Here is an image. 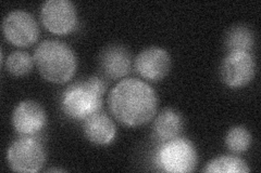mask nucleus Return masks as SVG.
<instances>
[{"label": "nucleus", "instance_id": "1", "mask_svg": "<svg viewBox=\"0 0 261 173\" xmlns=\"http://www.w3.org/2000/svg\"><path fill=\"white\" fill-rule=\"evenodd\" d=\"M113 117L126 127H141L156 116L158 95L147 82L137 78L121 80L108 96Z\"/></svg>", "mask_w": 261, "mask_h": 173}, {"label": "nucleus", "instance_id": "2", "mask_svg": "<svg viewBox=\"0 0 261 173\" xmlns=\"http://www.w3.org/2000/svg\"><path fill=\"white\" fill-rule=\"evenodd\" d=\"M34 63L44 79L53 84H64L74 76L77 61L74 51L59 40H44L34 52Z\"/></svg>", "mask_w": 261, "mask_h": 173}, {"label": "nucleus", "instance_id": "3", "mask_svg": "<svg viewBox=\"0 0 261 173\" xmlns=\"http://www.w3.org/2000/svg\"><path fill=\"white\" fill-rule=\"evenodd\" d=\"M106 90L107 86L98 77L77 81L62 93V111L71 119L84 120L100 111Z\"/></svg>", "mask_w": 261, "mask_h": 173}, {"label": "nucleus", "instance_id": "4", "mask_svg": "<svg viewBox=\"0 0 261 173\" xmlns=\"http://www.w3.org/2000/svg\"><path fill=\"white\" fill-rule=\"evenodd\" d=\"M46 151L37 139L23 135L11 143L7 151V161L15 172L34 173L44 167Z\"/></svg>", "mask_w": 261, "mask_h": 173}, {"label": "nucleus", "instance_id": "5", "mask_svg": "<svg viewBox=\"0 0 261 173\" xmlns=\"http://www.w3.org/2000/svg\"><path fill=\"white\" fill-rule=\"evenodd\" d=\"M157 161L167 172L187 173L196 169L198 156L190 140L178 136L163 143L158 152Z\"/></svg>", "mask_w": 261, "mask_h": 173}, {"label": "nucleus", "instance_id": "6", "mask_svg": "<svg viewBox=\"0 0 261 173\" xmlns=\"http://www.w3.org/2000/svg\"><path fill=\"white\" fill-rule=\"evenodd\" d=\"M256 62L249 52H228L224 57L220 74L224 84L232 89H240L247 86L254 79Z\"/></svg>", "mask_w": 261, "mask_h": 173}, {"label": "nucleus", "instance_id": "7", "mask_svg": "<svg viewBox=\"0 0 261 173\" xmlns=\"http://www.w3.org/2000/svg\"><path fill=\"white\" fill-rule=\"evenodd\" d=\"M3 31L10 44L22 48L35 44L39 36V27L35 18L23 10H14L6 15Z\"/></svg>", "mask_w": 261, "mask_h": 173}, {"label": "nucleus", "instance_id": "8", "mask_svg": "<svg viewBox=\"0 0 261 173\" xmlns=\"http://www.w3.org/2000/svg\"><path fill=\"white\" fill-rule=\"evenodd\" d=\"M40 20L50 32L68 34L77 24L76 8L69 0H48L40 9Z\"/></svg>", "mask_w": 261, "mask_h": 173}, {"label": "nucleus", "instance_id": "9", "mask_svg": "<svg viewBox=\"0 0 261 173\" xmlns=\"http://www.w3.org/2000/svg\"><path fill=\"white\" fill-rule=\"evenodd\" d=\"M136 72L144 79L157 82L165 79L171 68V57L167 50L159 47L146 48L134 61Z\"/></svg>", "mask_w": 261, "mask_h": 173}, {"label": "nucleus", "instance_id": "10", "mask_svg": "<svg viewBox=\"0 0 261 173\" xmlns=\"http://www.w3.org/2000/svg\"><path fill=\"white\" fill-rule=\"evenodd\" d=\"M46 122L47 116L44 107L32 100L19 103L12 114L13 128L21 135H35L44 129Z\"/></svg>", "mask_w": 261, "mask_h": 173}, {"label": "nucleus", "instance_id": "11", "mask_svg": "<svg viewBox=\"0 0 261 173\" xmlns=\"http://www.w3.org/2000/svg\"><path fill=\"white\" fill-rule=\"evenodd\" d=\"M99 67L111 80H119L128 75L132 68V55L121 45H109L100 52Z\"/></svg>", "mask_w": 261, "mask_h": 173}, {"label": "nucleus", "instance_id": "12", "mask_svg": "<svg viewBox=\"0 0 261 173\" xmlns=\"http://www.w3.org/2000/svg\"><path fill=\"white\" fill-rule=\"evenodd\" d=\"M83 132L92 143L107 145L116 137L117 128L108 115L97 112L83 120Z\"/></svg>", "mask_w": 261, "mask_h": 173}, {"label": "nucleus", "instance_id": "13", "mask_svg": "<svg viewBox=\"0 0 261 173\" xmlns=\"http://www.w3.org/2000/svg\"><path fill=\"white\" fill-rule=\"evenodd\" d=\"M184 120L182 115L173 109L162 110L153 120L152 133L159 142H168L182 133Z\"/></svg>", "mask_w": 261, "mask_h": 173}, {"label": "nucleus", "instance_id": "14", "mask_svg": "<svg viewBox=\"0 0 261 173\" xmlns=\"http://www.w3.org/2000/svg\"><path fill=\"white\" fill-rule=\"evenodd\" d=\"M224 44L230 52H249L255 44L254 32L246 25H234L226 31Z\"/></svg>", "mask_w": 261, "mask_h": 173}, {"label": "nucleus", "instance_id": "15", "mask_svg": "<svg viewBox=\"0 0 261 173\" xmlns=\"http://www.w3.org/2000/svg\"><path fill=\"white\" fill-rule=\"evenodd\" d=\"M250 169L246 161L236 156H220L206 164L203 172L210 173H247Z\"/></svg>", "mask_w": 261, "mask_h": 173}, {"label": "nucleus", "instance_id": "16", "mask_svg": "<svg viewBox=\"0 0 261 173\" xmlns=\"http://www.w3.org/2000/svg\"><path fill=\"white\" fill-rule=\"evenodd\" d=\"M34 64V57L28 52L14 51L8 55L6 60V68L13 76H25L32 71Z\"/></svg>", "mask_w": 261, "mask_h": 173}, {"label": "nucleus", "instance_id": "17", "mask_svg": "<svg viewBox=\"0 0 261 173\" xmlns=\"http://www.w3.org/2000/svg\"><path fill=\"white\" fill-rule=\"evenodd\" d=\"M251 144V134L244 127H233L225 136V145L231 152L241 154L246 152Z\"/></svg>", "mask_w": 261, "mask_h": 173}, {"label": "nucleus", "instance_id": "18", "mask_svg": "<svg viewBox=\"0 0 261 173\" xmlns=\"http://www.w3.org/2000/svg\"><path fill=\"white\" fill-rule=\"evenodd\" d=\"M62 169H49L47 172H63Z\"/></svg>", "mask_w": 261, "mask_h": 173}]
</instances>
